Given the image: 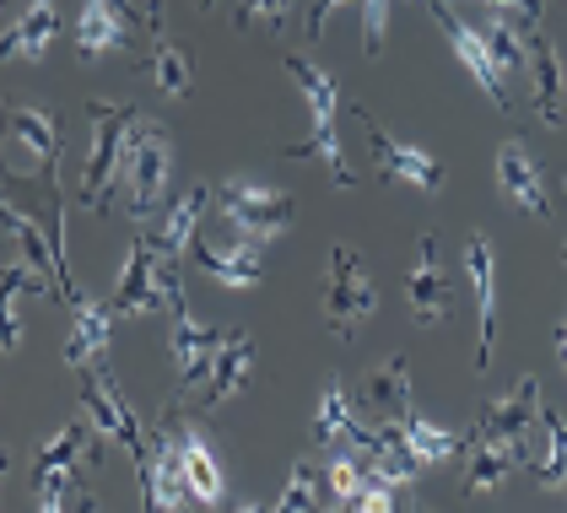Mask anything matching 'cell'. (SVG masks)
<instances>
[{
	"label": "cell",
	"mask_w": 567,
	"mask_h": 513,
	"mask_svg": "<svg viewBox=\"0 0 567 513\" xmlns=\"http://www.w3.org/2000/svg\"><path fill=\"white\" fill-rule=\"evenodd\" d=\"M481 39L492 43V60L503 65V76H508V71H524V43H529L524 22L503 17V11H486V22H481Z\"/></svg>",
	"instance_id": "d6a6232c"
},
{
	"label": "cell",
	"mask_w": 567,
	"mask_h": 513,
	"mask_svg": "<svg viewBox=\"0 0 567 513\" xmlns=\"http://www.w3.org/2000/svg\"><path fill=\"white\" fill-rule=\"evenodd\" d=\"M347 513H394V492H390V486H379V481H368Z\"/></svg>",
	"instance_id": "74e56055"
},
{
	"label": "cell",
	"mask_w": 567,
	"mask_h": 513,
	"mask_svg": "<svg viewBox=\"0 0 567 513\" xmlns=\"http://www.w3.org/2000/svg\"><path fill=\"white\" fill-rule=\"evenodd\" d=\"M120 184H125V212L135 222H146V216L157 212V201L168 195V184H174V141H168V130L157 125V120H141Z\"/></svg>",
	"instance_id": "52a82bcc"
},
{
	"label": "cell",
	"mask_w": 567,
	"mask_h": 513,
	"mask_svg": "<svg viewBox=\"0 0 567 513\" xmlns=\"http://www.w3.org/2000/svg\"><path fill=\"white\" fill-rule=\"evenodd\" d=\"M362 120V146H368V157H373V168L394 178V184H411L416 195H437L443 189V168H437V157L427 146H416V141H405V135H394L390 125H379L368 109L357 114Z\"/></svg>",
	"instance_id": "ba28073f"
},
{
	"label": "cell",
	"mask_w": 567,
	"mask_h": 513,
	"mask_svg": "<svg viewBox=\"0 0 567 513\" xmlns=\"http://www.w3.org/2000/svg\"><path fill=\"white\" fill-rule=\"evenodd\" d=\"M60 163V130L49 109L17 103L0 114V168L11 178H44Z\"/></svg>",
	"instance_id": "8992f818"
},
{
	"label": "cell",
	"mask_w": 567,
	"mask_h": 513,
	"mask_svg": "<svg viewBox=\"0 0 567 513\" xmlns=\"http://www.w3.org/2000/svg\"><path fill=\"white\" fill-rule=\"evenodd\" d=\"M287 76H292V86H298V98L308 109V141L292 146V157H313L319 168L330 173L336 189H357V173H351L347 152H341V130H336V120H341V82L308 54H287Z\"/></svg>",
	"instance_id": "6da1fadb"
},
{
	"label": "cell",
	"mask_w": 567,
	"mask_h": 513,
	"mask_svg": "<svg viewBox=\"0 0 567 513\" xmlns=\"http://www.w3.org/2000/svg\"><path fill=\"white\" fill-rule=\"evenodd\" d=\"M514 471H519V443H514V438H486V432H481L476 449H471V475H465V492H471V497L503 492Z\"/></svg>",
	"instance_id": "83f0119b"
},
{
	"label": "cell",
	"mask_w": 567,
	"mask_h": 513,
	"mask_svg": "<svg viewBox=\"0 0 567 513\" xmlns=\"http://www.w3.org/2000/svg\"><path fill=\"white\" fill-rule=\"evenodd\" d=\"M373 314H379V287H373L362 255L351 244H330V255H324V319H330V330L357 341Z\"/></svg>",
	"instance_id": "5b68a950"
},
{
	"label": "cell",
	"mask_w": 567,
	"mask_h": 513,
	"mask_svg": "<svg viewBox=\"0 0 567 513\" xmlns=\"http://www.w3.org/2000/svg\"><path fill=\"white\" fill-rule=\"evenodd\" d=\"M524 76H529V103H535V114H540L546 125H563V114H567V65H563V54H557V43L546 39L540 28H535L529 43H524Z\"/></svg>",
	"instance_id": "ac0fdd59"
},
{
	"label": "cell",
	"mask_w": 567,
	"mask_h": 513,
	"mask_svg": "<svg viewBox=\"0 0 567 513\" xmlns=\"http://www.w3.org/2000/svg\"><path fill=\"white\" fill-rule=\"evenodd\" d=\"M217 346H221V330H217V325H200V319L189 314L184 293H178V298L168 302V357H174L178 384H184V389H200V384H206Z\"/></svg>",
	"instance_id": "30bf717a"
},
{
	"label": "cell",
	"mask_w": 567,
	"mask_h": 513,
	"mask_svg": "<svg viewBox=\"0 0 567 513\" xmlns=\"http://www.w3.org/2000/svg\"><path fill=\"white\" fill-rule=\"evenodd\" d=\"M313 443L319 449H351V454H368L379 443V428H362L357 411H351L347 384L330 373L319 389V406H313Z\"/></svg>",
	"instance_id": "e0dca14e"
},
{
	"label": "cell",
	"mask_w": 567,
	"mask_h": 513,
	"mask_svg": "<svg viewBox=\"0 0 567 513\" xmlns=\"http://www.w3.org/2000/svg\"><path fill=\"white\" fill-rule=\"evenodd\" d=\"M362 400L384 417V422H405L411 411H416V384H411V362L405 357H390V362H379L373 373H368V384H362Z\"/></svg>",
	"instance_id": "4316f807"
},
{
	"label": "cell",
	"mask_w": 567,
	"mask_h": 513,
	"mask_svg": "<svg viewBox=\"0 0 567 513\" xmlns=\"http://www.w3.org/2000/svg\"><path fill=\"white\" fill-rule=\"evenodd\" d=\"M178 259L163 255L152 238H135L131 255H125V270H120V287L109 298V314L114 319H152L163 314L168 302L178 298Z\"/></svg>",
	"instance_id": "277c9868"
},
{
	"label": "cell",
	"mask_w": 567,
	"mask_h": 513,
	"mask_svg": "<svg viewBox=\"0 0 567 513\" xmlns=\"http://www.w3.org/2000/svg\"><path fill=\"white\" fill-rule=\"evenodd\" d=\"M362 486H368L362 460H357L351 449H336V454H330V465H324V497H330V503H341V509H351Z\"/></svg>",
	"instance_id": "e575fe53"
},
{
	"label": "cell",
	"mask_w": 567,
	"mask_h": 513,
	"mask_svg": "<svg viewBox=\"0 0 567 513\" xmlns=\"http://www.w3.org/2000/svg\"><path fill=\"white\" fill-rule=\"evenodd\" d=\"M481 6L514 17V22H524V28H540V0H481Z\"/></svg>",
	"instance_id": "f35d334b"
},
{
	"label": "cell",
	"mask_w": 567,
	"mask_h": 513,
	"mask_svg": "<svg viewBox=\"0 0 567 513\" xmlns=\"http://www.w3.org/2000/svg\"><path fill=\"white\" fill-rule=\"evenodd\" d=\"M255 379V336H244V330H221V346L217 357H212V373H206V406H227V400H238L244 389Z\"/></svg>",
	"instance_id": "603a6c76"
},
{
	"label": "cell",
	"mask_w": 567,
	"mask_h": 513,
	"mask_svg": "<svg viewBox=\"0 0 567 513\" xmlns=\"http://www.w3.org/2000/svg\"><path fill=\"white\" fill-rule=\"evenodd\" d=\"M189 259H195L200 276H212L227 293H249L265 281V249L249 238H195Z\"/></svg>",
	"instance_id": "8fae6325"
},
{
	"label": "cell",
	"mask_w": 567,
	"mask_h": 513,
	"mask_svg": "<svg viewBox=\"0 0 567 513\" xmlns=\"http://www.w3.org/2000/svg\"><path fill=\"white\" fill-rule=\"evenodd\" d=\"M200 6H212V0H200Z\"/></svg>",
	"instance_id": "c3c4849f"
},
{
	"label": "cell",
	"mask_w": 567,
	"mask_h": 513,
	"mask_svg": "<svg viewBox=\"0 0 567 513\" xmlns=\"http://www.w3.org/2000/svg\"><path fill=\"white\" fill-rule=\"evenodd\" d=\"M206 206H212V189H206V184H189L174 206L163 212L157 233H152V244H157L163 255L184 259V255H189V244L200 238V216H206Z\"/></svg>",
	"instance_id": "484cf974"
},
{
	"label": "cell",
	"mask_w": 567,
	"mask_h": 513,
	"mask_svg": "<svg viewBox=\"0 0 567 513\" xmlns=\"http://www.w3.org/2000/svg\"><path fill=\"white\" fill-rule=\"evenodd\" d=\"M540 411H546V400H540V379H535V373H524L514 389H503L497 400H486V411H481V432H486V438H514V443H524L529 432L540 428Z\"/></svg>",
	"instance_id": "7402d4cb"
},
{
	"label": "cell",
	"mask_w": 567,
	"mask_h": 513,
	"mask_svg": "<svg viewBox=\"0 0 567 513\" xmlns=\"http://www.w3.org/2000/svg\"><path fill=\"white\" fill-rule=\"evenodd\" d=\"M390 428V438L405 449V460L416 465V471H427V465H443V460H454L460 454V432L454 428H443V422H427L422 411H411L405 422H384Z\"/></svg>",
	"instance_id": "d4e9b609"
},
{
	"label": "cell",
	"mask_w": 567,
	"mask_h": 513,
	"mask_svg": "<svg viewBox=\"0 0 567 513\" xmlns=\"http://www.w3.org/2000/svg\"><path fill=\"white\" fill-rule=\"evenodd\" d=\"M298 0H238V28H287Z\"/></svg>",
	"instance_id": "8d00e7d4"
},
{
	"label": "cell",
	"mask_w": 567,
	"mask_h": 513,
	"mask_svg": "<svg viewBox=\"0 0 567 513\" xmlns=\"http://www.w3.org/2000/svg\"><path fill=\"white\" fill-rule=\"evenodd\" d=\"M54 39H60V6L54 0H22L17 11L0 17V65L6 60L39 65Z\"/></svg>",
	"instance_id": "5bb4252c"
},
{
	"label": "cell",
	"mask_w": 567,
	"mask_h": 513,
	"mask_svg": "<svg viewBox=\"0 0 567 513\" xmlns=\"http://www.w3.org/2000/svg\"><path fill=\"white\" fill-rule=\"evenodd\" d=\"M146 76L157 82V92L163 98H189V86H195V65H189V54L178 49V43L168 39H157L152 43V60H146Z\"/></svg>",
	"instance_id": "1f68e13d"
},
{
	"label": "cell",
	"mask_w": 567,
	"mask_h": 513,
	"mask_svg": "<svg viewBox=\"0 0 567 513\" xmlns=\"http://www.w3.org/2000/svg\"><path fill=\"white\" fill-rule=\"evenodd\" d=\"M141 109L135 103H92V146H87V168H82V206L103 212L114 201V184L125 173L131 141L141 130Z\"/></svg>",
	"instance_id": "7a4b0ae2"
},
{
	"label": "cell",
	"mask_w": 567,
	"mask_h": 513,
	"mask_svg": "<svg viewBox=\"0 0 567 513\" xmlns=\"http://www.w3.org/2000/svg\"><path fill=\"white\" fill-rule=\"evenodd\" d=\"M0 475H6V454H0Z\"/></svg>",
	"instance_id": "bcb514c9"
},
{
	"label": "cell",
	"mask_w": 567,
	"mask_h": 513,
	"mask_svg": "<svg viewBox=\"0 0 567 513\" xmlns=\"http://www.w3.org/2000/svg\"><path fill=\"white\" fill-rule=\"evenodd\" d=\"M341 6H357V0H313V17H308V39H324V28H330V17H336Z\"/></svg>",
	"instance_id": "ab89813d"
},
{
	"label": "cell",
	"mask_w": 567,
	"mask_h": 513,
	"mask_svg": "<svg viewBox=\"0 0 567 513\" xmlns=\"http://www.w3.org/2000/svg\"><path fill=\"white\" fill-rule=\"evenodd\" d=\"M71 330H65V368L87 373V368H103L109 346H114V314L109 302H97L87 287L71 293Z\"/></svg>",
	"instance_id": "4fadbf2b"
},
{
	"label": "cell",
	"mask_w": 567,
	"mask_h": 513,
	"mask_svg": "<svg viewBox=\"0 0 567 513\" xmlns=\"http://www.w3.org/2000/svg\"><path fill=\"white\" fill-rule=\"evenodd\" d=\"M551 346H557V362H563V373H567V314L557 319V330H551Z\"/></svg>",
	"instance_id": "60d3db41"
},
{
	"label": "cell",
	"mask_w": 567,
	"mask_h": 513,
	"mask_svg": "<svg viewBox=\"0 0 567 513\" xmlns=\"http://www.w3.org/2000/svg\"><path fill=\"white\" fill-rule=\"evenodd\" d=\"M120 6H125V11H135V6H141V0H120Z\"/></svg>",
	"instance_id": "ee69618b"
},
{
	"label": "cell",
	"mask_w": 567,
	"mask_h": 513,
	"mask_svg": "<svg viewBox=\"0 0 567 513\" xmlns=\"http://www.w3.org/2000/svg\"><path fill=\"white\" fill-rule=\"evenodd\" d=\"M497 189H503V201H514L524 216H551L546 168L535 163V152H529L524 141H503V146H497Z\"/></svg>",
	"instance_id": "ffe728a7"
},
{
	"label": "cell",
	"mask_w": 567,
	"mask_h": 513,
	"mask_svg": "<svg viewBox=\"0 0 567 513\" xmlns=\"http://www.w3.org/2000/svg\"><path fill=\"white\" fill-rule=\"evenodd\" d=\"M76 513H103V509H97L92 497H76Z\"/></svg>",
	"instance_id": "7bdbcfd3"
},
{
	"label": "cell",
	"mask_w": 567,
	"mask_h": 513,
	"mask_svg": "<svg viewBox=\"0 0 567 513\" xmlns=\"http://www.w3.org/2000/svg\"><path fill=\"white\" fill-rule=\"evenodd\" d=\"M319 503H324V471L313 460H298L287 486H281V497L270 503V513H313Z\"/></svg>",
	"instance_id": "836d02e7"
},
{
	"label": "cell",
	"mask_w": 567,
	"mask_h": 513,
	"mask_svg": "<svg viewBox=\"0 0 567 513\" xmlns=\"http://www.w3.org/2000/svg\"><path fill=\"white\" fill-rule=\"evenodd\" d=\"M221 222L233 227V238H249V244H270V238H287L292 233V195L265 184V178H227L212 189Z\"/></svg>",
	"instance_id": "3957f363"
},
{
	"label": "cell",
	"mask_w": 567,
	"mask_h": 513,
	"mask_svg": "<svg viewBox=\"0 0 567 513\" xmlns=\"http://www.w3.org/2000/svg\"><path fill=\"white\" fill-rule=\"evenodd\" d=\"M465 281L476 293V368L486 373L492 368V346H497V249L486 233H471L465 238Z\"/></svg>",
	"instance_id": "7c38bea8"
},
{
	"label": "cell",
	"mask_w": 567,
	"mask_h": 513,
	"mask_svg": "<svg viewBox=\"0 0 567 513\" xmlns=\"http://www.w3.org/2000/svg\"><path fill=\"white\" fill-rule=\"evenodd\" d=\"M563 259H567V244H563Z\"/></svg>",
	"instance_id": "7dc6e473"
},
{
	"label": "cell",
	"mask_w": 567,
	"mask_h": 513,
	"mask_svg": "<svg viewBox=\"0 0 567 513\" xmlns=\"http://www.w3.org/2000/svg\"><path fill=\"white\" fill-rule=\"evenodd\" d=\"M82 422H87L97 438H109V443L131 449L135 465L146 460V438H141V422H135V411L125 406L120 384H114L103 368H87V384H82Z\"/></svg>",
	"instance_id": "9c48e42d"
},
{
	"label": "cell",
	"mask_w": 567,
	"mask_h": 513,
	"mask_svg": "<svg viewBox=\"0 0 567 513\" xmlns=\"http://www.w3.org/2000/svg\"><path fill=\"white\" fill-rule=\"evenodd\" d=\"M390 6L394 0H357V11H362V54H368V60L384 54V39H390Z\"/></svg>",
	"instance_id": "d590c367"
},
{
	"label": "cell",
	"mask_w": 567,
	"mask_h": 513,
	"mask_svg": "<svg viewBox=\"0 0 567 513\" xmlns=\"http://www.w3.org/2000/svg\"><path fill=\"white\" fill-rule=\"evenodd\" d=\"M433 6V22L443 28V39H449V49H454V60L471 71L481 82V92L492 98V103H508V92H503V65L492 60V43L481 39V28H471V22H460L443 0H427Z\"/></svg>",
	"instance_id": "d6986e66"
},
{
	"label": "cell",
	"mask_w": 567,
	"mask_h": 513,
	"mask_svg": "<svg viewBox=\"0 0 567 513\" xmlns=\"http://www.w3.org/2000/svg\"><path fill=\"white\" fill-rule=\"evenodd\" d=\"M92 438H97V432H92L87 422H65V428L49 438L44 454H39V475H33V481H65V475L87 460Z\"/></svg>",
	"instance_id": "f546056e"
},
{
	"label": "cell",
	"mask_w": 567,
	"mask_h": 513,
	"mask_svg": "<svg viewBox=\"0 0 567 513\" xmlns=\"http://www.w3.org/2000/svg\"><path fill=\"white\" fill-rule=\"evenodd\" d=\"M22 293H54V281L39 276L33 265L0 270V351H17L22 341Z\"/></svg>",
	"instance_id": "f1b7e54d"
},
{
	"label": "cell",
	"mask_w": 567,
	"mask_h": 513,
	"mask_svg": "<svg viewBox=\"0 0 567 513\" xmlns=\"http://www.w3.org/2000/svg\"><path fill=\"white\" fill-rule=\"evenodd\" d=\"M135 471H141L146 513H184V509H189V492H184V475H178L174 432H157V438H146V460H141Z\"/></svg>",
	"instance_id": "44dd1931"
},
{
	"label": "cell",
	"mask_w": 567,
	"mask_h": 513,
	"mask_svg": "<svg viewBox=\"0 0 567 513\" xmlns=\"http://www.w3.org/2000/svg\"><path fill=\"white\" fill-rule=\"evenodd\" d=\"M131 43V11L120 0H82L76 11V54L82 60H103L114 49Z\"/></svg>",
	"instance_id": "cb8c5ba5"
},
{
	"label": "cell",
	"mask_w": 567,
	"mask_h": 513,
	"mask_svg": "<svg viewBox=\"0 0 567 513\" xmlns=\"http://www.w3.org/2000/svg\"><path fill=\"white\" fill-rule=\"evenodd\" d=\"M6 206H11V201H6V195H0V212H6Z\"/></svg>",
	"instance_id": "f6af8a7d"
},
{
	"label": "cell",
	"mask_w": 567,
	"mask_h": 513,
	"mask_svg": "<svg viewBox=\"0 0 567 513\" xmlns=\"http://www.w3.org/2000/svg\"><path fill=\"white\" fill-rule=\"evenodd\" d=\"M546 432V443H540V454H535V475H540V492H567V422L546 406L540 411V428Z\"/></svg>",
	"instance_id": "4dcf8cb0"
},
{
	"label": "cell",
	"mask_w": 567,
	"mask_h": 513,
	"mask_svg": "<svg viewBox=\"0 0 567 513\" xmlns=\"http://www.w3.org/2000/svg\"><path fill=\"white\" fill-rule=\"evenodd\" d=\"M174 449H178V475H184L189 503L195 509H217L221 497H227V475H221L212 438L195 428V422H184V428H174Z\"/></svg>",
	"instance_id": "9a60e30c"
},
{
	"label": "cell",
	"mask_w": 567,
	"mask_h": 513,
	"mask_svg": "<svg viewBox=\"0 0 567 513\" xmlns=\"http://www.w3.org/2000/svg\"><path fill=\"white\" fill-rule=\"evenodd\" d=\"M233 513H270V503H238Z\"/></svg>",
	"instance_id": "b9f144b4"
},
{
	"label": "cell",
	"mask_w": 567,
	"mask_h": 513,
	"mask_svg": "<svg viewBox=\"0 0 567 513\" xmlns=\"http://www.w3.org/2000/svg\"><path fill=\"white\" fill-rule=\"evenodd\" d=\"M405 302H411V325H422V330H437L449 319V276H443L433 233L416 244V255L405 265Z\"/></svg>",
	"instance_id": "2e32d148"
}]
</instances>
